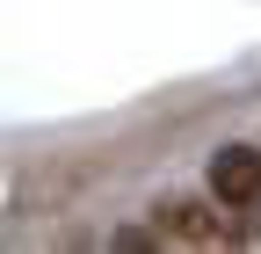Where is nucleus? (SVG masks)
Listing matches in <instances>:
<instances>
[{
	"mask_svg": "<svg viewBox=\"0 0 261 254\" xmlns=\"http://www.w3.org/2000/svg\"><path fill=\"white\" fill-rule=\"evenodd\" d=\"M152 225L167 247H225L232 225H225V204H160Z\"/></svg>",
	"mask_w": 261,
	"mask_h": 254,
	"instance_id": "obj_1",
	"label": "nucleus"
},
{
	"mask_svg": "<svg viewBox=\"0 0 261 254\" xmlns=\"http://www.w3.org/2000/svg\"><path fill=\"white\" fill-rule=\"evenodd\" d=\"M211 196H218L225 211H254V204H261V153H254V145L211 153Z\"/></svg>",
	"mask_w": 261,
	"mask_h": 254,
	"instance_id": "obj_2",
	"label": "nucleus"
}]
</instances>
